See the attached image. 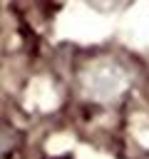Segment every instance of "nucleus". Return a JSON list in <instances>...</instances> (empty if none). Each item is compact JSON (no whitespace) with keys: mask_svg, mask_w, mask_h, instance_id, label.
<instances>
[{"mask_svg":"<svg viewBox=\"0 0 149 159\" xmlns=\"http://www.w3.org/2000/svg\"><path fill=\"white\" fill-rule=\"evenodd\" d=\"M129 87L127 70L114 60H97L82 72V89L97 102H112Z\"/></svg>","mask_w":149,"mask_h":159,"instance_id":"nucleus-1","label":"nucleus"},{"mask_svg":"<svg viewBox=\"0 0 149 159\" xmlns=\"http://www.w3.org/2000/svg\"><path fill=\"white\" fill-rule=\"evenodd\" d=\"M87 2H92L94 7L99 5V0H87ZM127 5V0H109V10H119V7H124Z\"/></svg>","mask_w":149,"mask_h":159,"instance_id":"nucleus-2","label":"nucleus"}]
</instances>
